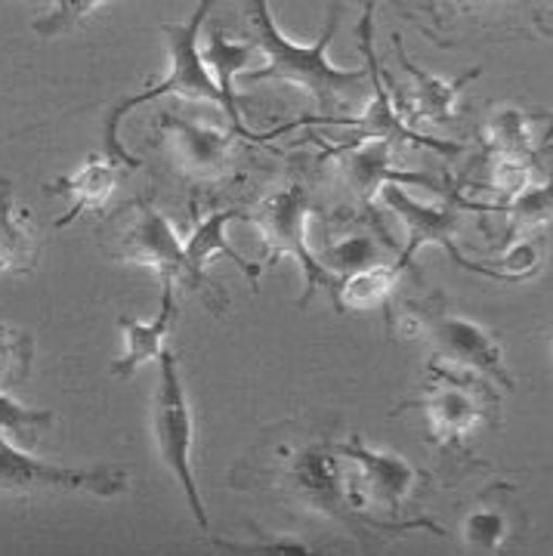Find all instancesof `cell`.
<instances>
[{"label": "cell", "instance_id": "26", "mask_svg": "<svg viewBox=\"0 0 553 556\" xmlns=\"http://www.w3.org/2000/svg\"><path fill=\"white\" fill-rule=\"evenodd\" d=\"M464 535L476 547H498L504 541V519L492 510H479L464 522Z\"/></svg>", "mask_w": 553, "mask_h": 556}, {"label": "cell", "instance_id": "29", "mask_svg": "<svg viewBox=\"0 0 553 556\" xmlns=\"http://www.w3.org/2000/svg\"><path fill=\"white\" fill-rule=\"evenodd\" d=\"M553 139V124H551V130H548V137H544V142H551Z\"/></svg>", "mask_w": 553, "mask_h": 556}, {"label": "cell", "instance_id": "25", "mask_svg": "<svg viewBox=\"0 0 553 556\" xmlns=\"http://www.w3.org/2000/svg\"><path fill=\"white\" fill-rule=\"evenodd\" d=\"M99 7L102 3H93V0H84V3H56V7H50V13L38 16L32 25H35V31H40L43 38H53V35H60L65 28L78 25L87 13H93Z\"/></svg>", "mask_w": 553, "mask_h": 556}, {"label": "cell", "instance_id": "15", "mask_svg": "<svg viewBox=\"0 0 553 556\" xmlns=\"http://www.w3.org/2000/svg\"><path fill=\"white\" fill-rule=\"evenodd\" d=\"M115 182H118V170H115V161L112 159H87V164L80 167L78 174L72 177L56 179L53 186H47L50 192H60V195H72V207L68 214L56 223V226H68L72 219H78L80 211H90V207H102L105 201L112 199L115 192Z\"/></svg>", "mask_w": 553, "mask_h": 556}, {"label": "cell", "instance_id": "8", "mask_svg": "<svg viewBox=\"0 0 553 556\" xmlns=\"http://www.w3.org/2000/svg\"><path fill=\"white\" fill-rule=\"evenodd\" d=\"M236 217H244V211H217V214H211V217H204L198 223L196 232L189 236V241H183V251H186V288L201 294L204 303H208L214 313H223V309H226V300L219 298L217 288H214V285L208 281V276H204L208 260L214 257V254H229V257L236 260V266H241L244 276L257 278V269L241 257V254H236L232 244L223 236L226 223Z\"/></svg>", "mask_w": 553, "mask_h": 556}, {"label": "cell", "instance_id": "4", "mask_svg": "<svg viewBox=\"0 0 553 556\" xmlns=\"http://www.w3.org/2000/svg\"><path fill=\"white\" fill-rule=\"evenodd\" d=\"M159 390H155V442H159L164 464L174 470L179 485L186 489V495L196 507L198 519L204 522V510L198 501L196 479H192V467H189V455H192V439H196V420H192V408L183 390V380L177 371V356L171 350H164L159 358Z\"/></svg>", "mask_w": 553, "mask_h": 556}, {"label": "cell", "instance_id": "12", "mask_svg": "<svg viewBox=\"0 0 553 556\" xmlns=\"http://www.w3.org/2000/svg\"><path fill=\"white\" fill-rule=\"evenodd\" d=\"M174 313H177V303H174V281L164 278V298H161V313L155 321L142 325L137 318H121V331H124L127 353H124V358L115 362L112 375L130 378L139 365H146V362H152V358H161L167 331H171V325H174Z\"/></svg>", "mask_w": 553, "mask_h": 556}, {"label": "cell", "instance_id": "13", "mask_svg": "<svg viewBox=\"0 0 553 556\" xmlns=\"http://www.w3.org/2000/svg\"><path fill=\"white\" fill-rule=\"evenodd\" d=\"M395 53H399V62L402 68H409V75L415 78V93H412V118L409 121H430V124H445L455 115V100L461 93L464 84H470L474 78L482 75V68H470L467 75L461 78H436V75H427L420 72L415 62L409 60V53L402 50V43L395 38Z\"/></svg>", "mask_w": 553, "mask_h": 556}, {"label": "cell", "instance_id": "6", "mask_svg": "<svg viewBox=\"0 0 553 556\" xmlns=\"http://www.w3.org/2000/svg\"><path fill=\"white\" fill-rule=\"evenodd\" d=\"M424 328L436 343V350L452 365L479 371L482 378H492L504 390H514V378H511V371L504 365V353H501L498 340L482 325L457 316V313H439V316L427 313Z\"/></svg>", "mask_w": 553, "mask_h": 556}, {"label": "cell", "instance_id": "10", "mask_svg": "<svg viewBox=\"0 0 553 556\" xmlns=\"http://www.w3.org/2000/svg\"><path fill=\"white\" fill-rule=\"evenodd\" d=\"M127 260L155 269L161 281L171 278V281L186 285V251L179 244L174 226L161 217L149 201L139 204L137 223L127 232Z\"/></svg>", "mask_w": 553, "mask_h": 556}, {"label": "cell", "instance_id": "5", "mask_svg": "<svg viewBox=\"0 0 553 556\" xmlns=\"http://www.w3.org/2000/svg\"><path fill=\"white\" fill-rule=\"evenodd\" d=\"M359 38H362V53H365V62H368L372 100H368V109L362 112V118H353V127H356L353 139H347V142H340L335 149H328V155H331V152L356 149V146H365V142H390V146H393V142H412V146H427V149H433L439 155H457V152H464L461 142H442V139L424 137V134L412 130V127L405 124V118L393 109L390 93L384 90L380 75H377V60L375 50H372V7L365 10V20H362V28H359Z\"/></svg>", "mask_w": 553, "mask_h": 556}, {"label": "cell", "instance_id": "11", "mask_svg": "<svg viewBox=\"0 0 553 556\" xmlns=\"http://www.w3.org/2000/svg\"><path fill=\"white\" fill-rule=\"evenodd\" d=\"M164 134L177 152L179 167L192 177H217L229 164L232 134H219L211 127H201L196 121L164 115Z\"/></svg>", "mask_w": 553, "mask_h": 556}, {"label": "cell", "instance_id": "7", "mask_svg": "<svg viewBox=\"0 0 553 556\" xmlns=\"http://www.w3.org/2000/svg\"><path fill=\"white\" fill-rule=\"evenodd\" d=\"M380 201L409 226V248L399 254V263H395L399 273L412 266V260L424 244H439V248H445V254L457 251L455 236L461 229V211L455 201L452 204H424L415 195H409L402 186H384Z\"/></svg>", "mask_w": 553, "mask_h": 556}, {"label": "cell", "instance_id": "24", "mask_svg": "<svg viewBox=\"0 0 553 556\" xmlns=\"http://www.w3.org/2000/svg\"><path fill=\"white\" fill-rule=\"evenodd\" d=\"M532 186V164L529 159H507V155H494L492 164V189L504 201L516 199L519 192H526Z\"/></svg>", "mask_w": 553, "mask_h": 556}, {"label": "cell", "instance_id": "1", "mask_svg": "<svg viewBox=\"0 0 553 556\" xmlns=\"http://www.w3.org/2000/svg\"><path fill=\"white\" fill-rule=\"evenodd\" d=\"M251 22L257 28L260 47L269 56V65L263 72L248 75L251 80L281 78L300 84L313 100H318L322 109H335V105L353 100L356 93H368V75L365 72H347V68H337V65L328 62V43L335 40L337 16H331L328 31L310 47H300L294 40L285 38L278 31L276 22H273V16H269L266 3L251 7Z\"/></svg>", "mask_w": 553, "mask_h": 556}, {"label": "cell", "instance_id": "19", "mask_svg": "<svg viewBox=\"0 0 553 556\" xmlns=\"http://www.w3.org/2000/svg\"><path fill=\"white\" fill-rule=\"evenodd\" d=\"M0 479L7 482H50V485H80V482H109V477H90V473H72L50 467L43 460L28 457L20 448H13L0 437Z\"/></svg>", "mask_w": 553, "mask_h": 556}, {"label": "cell", "instance_id": "9", "mask_svg": "<svg viewBox=\"0 0 553 556\" xmlns=\"http://www.w3.org/2000/svg\"><path fill=\"white\" fill-rule=\"evenodd\" d=\"M390 142H365L347 152H331L340 155V177L353 189L362 204H372L375 195L384 192V186H427L439 192V182L430 179L427 174H415V170H399L390 164Z\"/></svg>", "mask_w": 553, "mask_h": 556}, {"label": "cell", "instance_id": "18", "mask_svg": "<svg viewBox=\"0 0 553 556\" xmlns=\"http://www.w3.org/2000/svg\"><path fill=\"white\" fill-rule=\"evenodd\" d=\"M38 236L13 214V186L10 179H0V276L32 273L38 266Z\"/></svg>", "mask_w": 553, "mask_h": 556}, {"label": "cell", "instance_id": "30", "mask_svg": "<svg viewBox=\"0 0 553 556\" xmlns=\"http://www.w3.org/2000/svg\"><path fill=\"white\" fill-rule=\"evenodd\" d=\"M551 346H553V343H551Z\"/></svg>", "mask_w": 553, "mask_h": 556}, {"label": "cell", "instance_id": "23", "mask_svg": "<svg viewBox=\"0 0 553 556\" xmlns=\"http://www.w3.org/2000/svg\"><path fill=\"white\" fill-rule=\"evenodd\" d=\"M494 269L489 278L498 281H526L541 269V244L535 239H516L511 241V248L504 251V257L494 263Z\"/></svg>", "mask_w": 553, "mask_h": 556}, {"label": "cell", "instance_id": "3", "mask_svg": "<svg viewBox=\"0 0 553 556\" xmlns=\"http://www.w3.org/2000/svg\"><path fill=\"white\" fill-rule=\"evenodd\" d=\"M310 207H313L310 192L300 182H291L285 189H276V192L263 195L257 207L251 211V217L260 226V232H263L266 248H269L273 257L276 254H291V257H297L303 276H306L303 303H310L318 288H328L331 298L337 300L340 285L328 273V266H322L316 254L310 251V244H306V217H310Z\"/></svg>", "mask_w": 553, "mask_h": 556}, {"label": "cell", "instance_id": "21", "mask_svg": "<svg viewBox=\"0 0 553 556\" xmlns=\"http://www.w3.org/2000/svg\"><path fill=\"white\" fill-rule=\"evenodd\" d=\"M482 139L494 155H507V159H529L532 155L529 118L514 105L492 112V118L482 127Z\"/></svg>", "mask_w": 553, "mask_h": 556}, {"label": "cell", "instance_id": "20", "mask_svg": "<svg viewBox=\"0 0 553 556\" xmlns=\"http://www.w3.org/2000/svg\"><path fill=\"white\" fill-rule=\"evenodd\" d=\"M402 276L395 266H384V263H375V266H365L353 276L347 278L337 291V306L343 309H377L384 306L390 291H393L395 278Z\"/></svg>", "mask_w": 553, "mask_h": 556}, {"label": "cell", "instance_id": "14", "mask_svg": "<svg viewBox=\"0 0 553 556\" xmlns=\"http://www.w3.org/2000/svg\"><path fill=\"white\" fill-rule=\"evenodd\" d=\"M251 60H254V43L226 40L223 35H214V38L208 40V47L201 50V62H204V65H211V72L217 75V87H219V93H223V100H226V118H229V124H232V134L260 142V139H266V137L251 134V130L241 124V115H238L236 75Z\"/></svg>", "mask_w": 553, "mask_h": 556}, {"label": "cell", "instance_id": "17", "mask_svg": "<svg viewBox=\"0 0 553 556\" xmlns=\"http://www.w3.org/2000/svg\"><path fill=\"white\" fill-rule=\"evenodd\" d=\"M420 408L427 412L430 430L439 442H455L464 439L476 424H479V402L474 393H467L464 387H436L430 396L420 402Z\"/></svg>", "mask_w": 553, "mask_h": 556}, {"label": "cell", "instance_id": "22", "mask_svg": "<svg viewBox=\"0 0 553 556\" xmlns=\"http://www.w3.org/2000/svg\"><path fill=\"white\" fill-rule=\"evenodd\" d=\"M50 424H53V412H35L7 393H0V437L3 439L35 442L40 427H50Z\"/></svg>", "mask_w": 553, "mask_h": 556}, {"label": "cell", "instance_id": "28", "mask_svg": "<svg viewBox=\"0 0 553 556\" xmlns=\"http://www.w3.org/2000/svg\"><path fill=\"white\" fill-rule=\"evenodd\" d=\"M538 25H541V28H544V31H551L553 35V7H548V10H544V16H538Z\"/></svg>", "mask_w": 553, "mask_h": 556}, {"label": "cell", "instance_id": "16", "mask_svg": "<svg viewBox=\"0 0 553 556\" xmlns=\"http://www.w3.org/2000/svg\"><path fill=\"white\" fill-rule=\"evenodd\" d=\"M452 201L467 207V211L504 214L511 219V241L526 239V232H532V229L553 219V177H548L544 182H532L516 199L498 201V204H476V201H464L461 195H452Z\"/></svg>", "mask_w": 553, "mask_h": 556}, {"label": "cell", "instance_id": "2", "mask_svg": "<svg viewBox=\"0 0 553 556\" xmlns=\"http://www.w3.org/2000/svg\"><path fill=\"white\" fill-rule=\"evenodd\" d=\"M208 10H211L208 3H198L196 13L189 16V22H183V25L177 22V25H164V28H161L164 38H167V50H171V75L161 80V84H155V87L137 93V97L121 100L118 105L112 109V115L105 121V152H109V159L112 161H118L124 167H139V161L121 146L118 124L130 109H137L142 102L159 100V97L174 93V97L214 102V105L223 109V115H226V100H223V93H219L217 80L208 75V68H204V62H201V50H198V31H201V22L208 16Z\"/></svg>", "mask_w": 553, "mask_h": 556}, {"label": "cell", "instance_id": "27", "mask_svg": "<svg viewBox=\"0 0 553 556\" xmlns=\"http://www.w3.org/2000/svg\"><path fill=\"white\" fill-rule=\"evenodd\" d=\"M28 350H32L28 338L13 340L10 338V331H3V328H0V378H7V375H10V365H13V362H16L20 368H25V362H28Z\"/></svg>", "mask_w": 553, "mask_h": 556}]
</instances>
